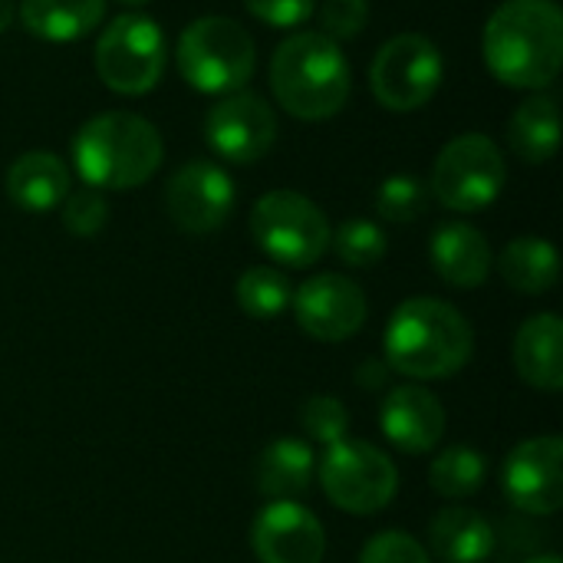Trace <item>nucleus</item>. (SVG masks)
I'll return each instance as SVG.
<instances>
[{"instance_id":"1a4fd4ad","label":"nucleus","mask_w":563,"mask_h":563,"mask_svg":"<svg viewBox=\"0 0 563 563\" xmlns=\"http://www.w3.org/2000/svg\"><path fill=\"white\" fill-rule=\"evenodd\" d=\"M165 33L145 13H122L115 16L99 43H96V73L99 79L122 96L148 92L165 73Z\"/></svg>"},{"instance_id":"c85d7f7f","label":"nucleus","mask_w":563,"mask_h":563,"mask_svg":"<svg viewBox=\"0 0 563 563\" xmlns=\"http://www.w3.org/2000/svg\"><path fill=\"white\" fill-rule=\"evenodd\" d=\"M300 426L303 432L320 442V445H336L346 439V429H350V412L343 406V399L336 396H310L303 406H300Z\"/></svg>"},{"instance_id":"5701e85b","label":"nucleus","mask_w":563,"mask_h":563,"mask_svg":"<svg viewBox=\"0 0 563 563\" xmlns=\"http://www.w3.org/2000/svg\"><path fill=\"white\" fill-rule=\"evenodd\" d=\"M558 139H561L558 96L538 92L515 109V115L508 122V145L521 162L541 165V162L554 158Z\"/></svg>"},{"instance_id":"aec40b11","label":"nucleus","mask_w":563,"mask_h":563,"mask_svg":"<svg viewBox=\"0 0 563 563\" xmlns=\"http://www.w3.org/2000/svg\"><path fill=\"white\" fill-rule=\"evenodd\" d=\"M432 554L445 563H485L495 551V528L475 508H442L429 525Z\"/></svg>"},{"instance_id":"b1692460","label":"nucleus","mask_w":563,"mask_h":563,"mask_svg":"<svg viewBox=\"0 0 563 563\" xmlns=\"http://www.w3.org/2000/svg\"><path fill=\"white\" fill-rule=\"evenodd\" d=\"M498 271L505 284L518 294H528V297L548 294L561 277L558 247L544 238H518L501 251Z\"/></svg>"},{"instance_id":"7c9ffc66","label":"nucleus","mask_w":563,"mask_h":563,"mask_svg":"<svg viewBox=\"0 0 563 563\" xmlns=\"http://www.w3.org/2000/svg\"><path fill=\"white\" fill-rule=\"evenodd\" d=\"M360 563H432V554L406 531H383L366 541Z\"/></svg>"},{"instance_id":"39448f33","label":"nucleus","mask_w":563,"mask_h":563,"mask_svg":"<svg viewBox=\"0 0 563 563\" xmlns=\"http://www.w3.org/2000/svg\"><path fill=\"white\" fill-rule=\"evenodd\" d=\"M175 59L198 92H238L254 73V40L231 16H198L181 30Z\"/></svg>"},{"instance_id":"6ab92c4d","label":"nucleus","mask_w":563,"mask_h":563,"mask_svg":"<svg viewBox=\"0 0 563 563\" xmlns=\"http://www.w3.org/2000/svg\"><path fill=\"white\" fill-rule=\"evenodd\" d=\"M7 195L16 208L43 214L63 205L69 195V172L53 152H23L7 168Z\"/></svg>"},{"instance_id":"f8f14e48","label":"nucleus","mask_w":563,"mask_h":563,"mask_svg":"<svg viewBox=\"0 0 563 563\" xmlns=\"http://www.w3.org/2000/svg\"><path fill=\"white\" fill-rule=\"evenodd\" d=\"M290 307L307 336L323 343H343L366 323L369 303L356 280L343 274H313L294 290Z\"/></svg>"},{"instance_id":"423d86ee","label":"nucleus","mask_w":563,"mask_h":563,"mask_svg":"<svg viewBox=\"0 0 563 563\" xmlns=\"http://www.w3.org/2000/svg\"><path fill=\"white\" fill-rule=\"evenodd\" d=\"M257 247L284 267H313L330 247L327 214L300 191H267L251 211Z\"/></svg>"},{"instance_id":"4468645a","label":"nucleus","mask_w":563,"mask_h":563,"mask_svg":"<svg viewBox=\"0 0 563 563\" xmlns=\"http://www.w3.org/2000/svg\"><path fill=\"white\" fill-rule=\"evenodd\" d=\"M165 208L185 234H211L234 211V181L214 162H188L168 178Z\"/></svg>"},{"instance_id":"c9c22d12","label":"nucleus","mask_w":563,"mask_h":563,"mask_svg":"<svg viewBox=\"0 0 563 563\" xmlns=\"http://www.w3.org/2000/svg\"><path fill=\"white\" fill-rule=\"evenodd\" d=\"M119 3H125V7H142V3H148V0H119Z\"/></svg>"},{"instance_id":"cd10ccee","label":"nucleus","mask_w":563,"mask_h":563,"mask_svg":"<svg viewBox=\"0 0 563 563\" xmlns=\"http://www.w3.org/2000/svg\"><path fill=\"white\" fill-rule=\"evenodd\" d=\"M429 205V185L416 175H389L376 191V211L389 224L416 221Z\"/></svg>"},{"instance_id":"a211bd4d","label":"nucleus","mask_w":563,"mask_h":563,"mask_svg":"<svg viewBox=\"0 0 563 563\" xmlns=\"http://www.w3.org/2000/svg\"><path fill=\"white\" fill-rule=\"evenodd\" d=\"M515 369L541 393L563 389V320L558 313H534L518 327L515 336Z\"/></svg>"},{"instance_id":"4be33fe9","label":"nucleus","mask_w":563,"mask_h":563,"mask_svg":"<svg viewBox=\"0 0 563 563\" xmlns=\"http://www.w3.org/2000/svg\"><path fill=\"white\" fill-rule=\"evenodd\" d=\"M106 16V0H20L23 26L49 43H69L96 30Z\"/></svg>"},{"instance_id":"412c9836","label":"nucleus","mask_w":563,"mask_h":563,"mask_svg":"<svg viewBox=\"0 0 563 563\" xmlns=\"http://www.w3.org/2000/svg\"><path fill=\"white\" fill-rule=\"evenodd\" d=\"M317 475V455L300 439H277L257 459V488L267 501H297Z\"/></svg>"},{"instance_id":"c756f323","label":"nucleus","mask_w":563,"mask_h":563,"mask_svg":"<svg viewBox=\"0 0 563 563\" xmlns=\"http://www.w3.org/2000/svg\"><path fill=\"white\" fill-rule=\"evenodd\" d=\"M109 221V205L96 188L69 191L63 198V224L76 238H96Z\"/></svg>"},{"instance_id":"2eb2a0df","label":"nucleus","mask_w":563,"mask_h":563,"mask_svg":"<svg viewBox=\"0 0 563 563\" xmlns=\"http://www.w3.org/2000/svg\"><path fill=\"white\" fill-rule=\"evenodd\" d=\"M251 548L261 563H323L327 531L300 501H267L251 525Z\"/></svg>"},{"instance_id":"7ed1b4c3","label":"nucleus","mask_w":563,"mask_h":563,"mask_svg":"<svg viewBox=\"0 0 563 563\" xmlns=\"http://www.w3.org/2000/svg\"><path fill=\"white\" fill-rule=\"evenodd\" d=\"M79 178L96 191H129L145 185L162 165L158 129L135 112H102L82 122L73 139Z\"/></svg>"},{"instance_id":"20e7f679","label":"nucleus","mask_w":563,"mask_h":563,"mask_svg":"<svg viewBox=\"0 0 563 563\" xmlns=\"http://www.w3.org/2000/svg\"><path fill=\"white\" fill-rule=\"evenodd\" d=\"M271 89L294 119L320 122L346 106L353 73L340 43L323 33H294L274 49Z\"/></svg>"},{"instance_id":"72a5a7b5","label":"nucleus","mask_w":563,"mask_h":563,"mask_svg":"<svg viewBox=\"0 0 563 563\" xmlns=\"http://www.w3.org/2000/svg\"><path fill=\"white\" fill-rule=\"evenodd\" d=\"M13 13H16L13 10V0H0V33L13 23Z\"/></svg>"},{"instance_id":"a878e982","label":"nucleus","mask_w":563,"mask_h":563,"mask_svg":"<svg viewBox=\"0 0 563 563\" xmlns=\"http://www.w3.org/2000/svg\"><path fill=\"white\" fill-rule=\"evenodd\" d=\"M234 297H238V307L247 317H254V320H274V317H280L290 307L294 287H290L287 274H280L277 267H264L261 264V267H247L238 277Z\"/></svg>"},{"instance_id":"dca6fc26","label":"nucleus","mask_w":563,"mask_h":563,"mask_svg":"<svg viewBox=\"0 0 563 563\" xmlns=\"http://www.w3.org/2000/svg\"><path fill=\"white\" fill-rule=\"evenodd\" d=\"M383 435L406 455L432 452L445 435V409L422 386H396L379 409Z\"/></svg>"},{"instance_id":"393cba45","label":"nucleus","mask_w":563,"mask_h":563,"mask_svg":"<svg viewBox=\"0 0 563 563\" xmlns=\"http://www.w3.org/2000/svg\"><path fill=\"white\" fill-rule=\"evenodd\" d=\"M488 462L478 449L472 445H452L439 452L429 465V485L442 498H472L485 485Z\"/></svg>"},{"instance_id":"f3484780","label":"nucleus","mask_w":563,"mask_h":563,"mask_svg":"<svg viewBox=\"0 0 563 563\" xmlns=\"http://www.w3.org/2000/svg\"><path fill=\"white\" fill-rule=\"evenodd\" d=\"M429 261L449 287L472 290L492 274V244L478 228L465 221H445L429 241Z\"/></svg>"},{"instance_id":"2f4dec72","label":"nucleus","mask_w":563,"mask_h":563,"mask_svg":"<svg viewBox=\"0 0 563 563\" xmlns=\"http://www.w3.org/2000/svg\"><path fill=\"white\" fill-rule=\"evenodd\" d=\"M369 23V0H327L320 10V33L330 36L333 43L353 40L366 30Z\"/></svg>"},{"instance_id":"f704fd0d","label":"nucleus","mask_w":563,"mask_h":563,"mask_svg":"<svg viewBox=\"0 0 563 563\" xmlns=\"http://www.w3.org/2000/svg\"><path fill=\"white\" fill-rule=\"evenodd\" d=\"M528 563H561V558L558 554H541V558H531Z\"/></svg>"},{"instance_id":"473e14b6","label":"nucleus","mask_w":563,"mask_h":563,"mask_svg":"<svg viewBox=\"0 0 563 563\" xmlns=\"http://www.w3.org/2000/svg\"><path fill=\"white\" fill-rule=\"evenodd\" d=\"M244 7L261 23L277 26V30H290V26H300L313 16L317 0H244Z\"/></svg>"},{"instance_id":"bb28decb","label":"nucleus","mask_w":563,"mask_h":563,"mask_svg":"<svg viewBox=\"0 0 563 563\" xmlns=\"http://www.w3.org/2000/svg\"><path fill=\"white\" fill-rule=\"evenodd\" d=\"M330 244L346 267H373L386 257V234L369 218L343 221L340 231L330 238Z\"/></svg>"},{"instance_id":"9d476101","label":"nucleus","mask_w":563,"mask_h":563,"mask_svg":"<svg viewBox=\"0 0 563 563\" xmlns=\"http://www.w3.org/2000/svg\"><path fill=\"white\" fill-rule=\"evenodd\" d=\"M442 53L422 33H399L393 36L369 66V89L379 106L393 112H412L432 102L442 86Z\"/></svg>"},{"instance_id":"9b49d317","label":"nucleus","mask_w":563,"mask_h":563,"mask_svg":"<svg viewBox=\"0 0 563 563\" xmlns=\"http://www.w3.org/2000/svg\"><path fill=\"white\" fill-rule=\"evenodd\" d=\"M205 139L214 155L234 165L261 162L277 139V115L257 92H228L205 115Z\"/></svg>"},{"instance_id":"f257e3e1","label":"nucleus","mask_w":563,"mask_h":563,"mask_svg":"<svg viewBox=\"0 0 563 563\" xmlns=\"http://www.w3.org/2000/svg\"><path fill=\"white\" fill-rule=\"evenodd\" d=\"M492 76L511 89H544L563 63V13L554 0H505L482 36Z\"/></svg>"},{"instance_id":"f03ea898","label":"nucleus","mask_w":563,"mask_h":563,"mask_svg":"<svg viewBox=\"0 0 563 563\" xmlns=\"http://www.w3.org/2000/svg\"><path fill=\"white\" fill-rule=\"evenodd\" d=\"M383 353L389 369L406 379H449L468 366L475 353V330L449 300L412 297L393 310Z\"/></svg>"},{"instance_id":"0eeeda50","label":"nucleus","mask_w":563,"mask_h":563,"mask_svg":"<svg viewBox=\"0 0 563 563\" xmlns=\"http://www.w3.org/2000/svg\"><path fill=\"white\" fill-rule=\"evenodd\" d=\"M317 475L330 505L360 518L379 515L399 492L396 462L363 439H343L330 445Z\"/></svg>"},{"instance_id":"ddd939ff","label":"nucleus","mask_w":563,"mask_h":563,"mask_svg":"<svg viewBox=\"0 0 563 563\" xmlns=\"http://www.w3.org/2000/svg\"><path fill=\"white\" fill-rule=\"evenodd\" d=\"M505 498L528 515H554L563 505V442L538 435L511 449L501 468Z\"/></svg>"},{"instance_id":"6e6552de","label":"nucleus","mask_w":563,"mask_h":563,"mask_svg":"<svg viewBox=\"0 0 563 563\" xmlns=\"http://www.w3.org/2000/svg\"><path fill=\"white\" fill-rule=\"evenodd\" d=\"M508 181V165L501 148L478 132L452 139L432 168V195L459 214L485 211L498 201Z\"/></svg>"}]
</instances>
